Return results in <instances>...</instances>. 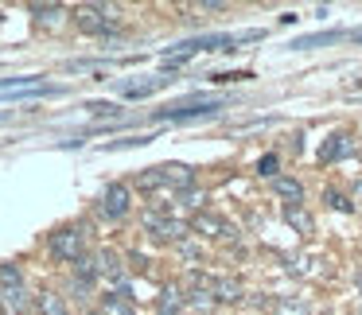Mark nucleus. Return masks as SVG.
<instances>
[{
	"instance_id": "f257e3e1",
	"label": "nucleus",
	"mask_w": 362,
	"mask_h": 315,
	"mask_svg": "<svg viewBox=\"0 0 362 315\" xmlns=\"http://www.w3.org/2000/svg\"><path fill=\"white\" fill-rule=\"evenodd\" d=\"M222 105H226L222 97H214V102H206V97H183V102H172L164 109H156L152 121H175V125H183V121H203V117H218Z\"/></svg>"
},
{
	"instance_id": "f03ea898",
	"label": "nucleus",
	"mask_w": 362,
	"mask_h": 315,
	"mask_svg": "<svg viewBox=\"0 0 362 315\" xmlns=\"http://www.w3.org/2000/svg\"><path fill=\"white\" fill-rule=\"evenodd\" d=\"M195 183V172L187 164H160V167H148V172L136 175V187L141 191H160V187H172L175 195L187 191Z\"/></svg>"
},
{
	"instance_id": "7ed1b4c3",
	"label": "nucleus",
	"mask_w": 362,
	"mask_h": 315,
	"mask_svg": "<svg viewBox=\"0 0 362 315\" xmlns=\"http://www.w3.org/2000/svg\"><path fill=\"white\" fill-rule=\"evenodd\" d=\"M74 24L86 35H110L121 24V12L113 4H78L74 8Z\"/></svg>"
},
{
	"instance_id": "20e7f679",
	"label": "nucleus",
	"mask_w": 362,
	"mask_h": 315,
	"mask_svg": "<svg viewBox=\"0 0 362 315\" xmlns=\"http://www.w3.org/2000/svg\"><path fill=\"white\" fill-rule=\"evenodd\" d=\"M47 249L55 261L63 265H74L78 257H86V230L82 226H59L55 234L47 237Z\"/></svg>"
},
{
	"instance_id": "39448f33",
	"label": "nucleus",
	"mask_w": 362,
	"mask_h": 315,
	"mask_svg": "<svg viewBox=\"0 0 362 315\" xmlns=\"http://www.w3.org/2000/svg\"><path fill=\"white\" fill-rule=\"evenodd\" d=\"M98 210H102L110 222L129 218V210H133V191H129V183H110V187L102 191V203H98Z\"/></svg>"
},
{
	"instance_id": "423d86ee",
	"label": "nucleus",
	"mask_w": 362,
	"mask_h": 315,
	"mask_svg": "<svg viewBox=\"0 0 362 315\" xmlns=\"http://www.w3.org/2000/svg\"><path fill=\"white\" fill-rule=\"evenodd\" d=\"M144 230H148L156 242H183L191 234V222H180V218H168L160 210H148L144 214Z\"/></svg>"
},
{
	"instance_id": "0eeeda50",
	"label": "nucleus",
	"mask_w": 362,
	"mask_h": 315,
	"mask_svg": "<svg viewBox=\"0 0 362 315\" xmlns=\"http://www.w3.org/2000/svg\"><path fill=\"white\" fill-rule=\"evenodd\" d=\"M269 191H273L276 198H284V206L304 203V183H300L296 175H276V179H269Z\"/></svg>"
},
{
	"instance_id": "6e6552de",
	"label": "nucleus",
	"mask_w": 362,
	"mask_h": 315,
	"mask_svg": "<svg viewBox=\"0 0 362 315\" xmlns=\"http://www.w3.org/2000/svg\"><path fill=\"white\" fill-rule=\"evenodd\" d=\"M191 230H195V234H203V237H234V226H230L226 218H218V214H211V210L195 214Z\"/></svg>"
},
{
	"instance_id": "1a4fd4ad",
	"label": "nucleus",
	"mask_w": 362,
	"mask_h": 315,
	"mask_svg": "<svg viewBox=\"0 0 362 315\" xmlns=\"http://www.w3.org/2000/svg\"><path fill=\"white\" fill-rule=\"evenodd\" d=\"M346 156H354V141L346 133H331L320 148V160L323 164H335V160H346Z\"/></svg>"
},
{
	"instance_id": "9d476101",
	"label": "nucleus",
	"mask_w": 362,
	"mask_h": 315,
	"mask_svg": "<svg viewBox=\"0 0 362 315\" xmlns=\"http://www.w3.org/2000/svg\"><path fill=\"white\" fill-rule=\"evenodd\" d=\"M35 307V299L28 296V288H8L0 292V311L4 315H28Z\"/></svg>"
},
{
	"instance_id": "9b49d317",
	"label": "nucleus",
	"mask_w": 362,
	"mask_h": 315,
	"mask_svg": "<svg viewBox=\"0 0 362 315\" xmlns=\"http://www.w3.org/2000/svg\"><path fill=\"white\" fill-rule=\"evenodd\" d=\"M211 292H214V299H218V304H238V299H245V288H242V280H238V276H214Z\"/></svg>"
},
{
	"instance_id": "f8f14e48",
	"label": "nucleus",
	"mask_w": 362,
	"mask_h": 315,
	"mask_svg": "<svg viewBox=\"0 0 362 315\" xmlns=\"http://www.w3.org/2000/svg\"><path fill=\"white\" fill-rule=\"evenodd\" d=\"M168 74H156V78H144V82H117V94H125V97H148V94H156V90H164L168 86Z\"/></svg>"
},
{
	"instance_id": "ddd939ff",
	"label": "nucleus",
	"mask_w": 362,
	"mask_h": 315,
	"mask_svg": "<svg viewBox=\"0 0 362 315\" xmlns=\"http://www.w3.org/2000/svg\"><path fill=\"white\" fill-rule=\"evenodd\" d=\"M32 16H35V24L40 28H63V20H66V8L63 4H32Z\"/></svg>"
},
{
	"instance_id": "4468645a",
	"label": "nucleus",
	"mask_w": 362,
	"mask_h": 315,
	"mask_svg": "<svg viewBox=\"0 0 362 315\" xmlns=\"http://www.w3.org/2000/svg\"><path fill=\"white\" fill-rule=\"evenodd\" d=\"M35 311L40 315H71V307H66V296H59V292H40L35 296Z\"/></svg>"
},
{
	"instance_id": "2eb2a0df",
	"label": "nucleus",
	"mask_w": 362,
	"mask_h": 315,
	"mask_svg": "<svg viewBox=\"0 0 362 315\" xmlns=\"http://www.w3.org/2000/svg\"><path fill=\"white\" fill-rule=\"evenodd\" d=\"M183 304H187V296H183L180 288H164V292L156 296V311H160V315H180Z\"/></svg>"
},
{
	"instance_id": "dca6fc26",
	"label": "nucleus",
	"mask_w": 362,
	"mask_h": 315,
	"mask_svg": "<svg viewBox=\"0 0 362 315\" xmlns=\"http://www.w3.org/2000/svg\"><path fill=\"white\" fill-rule=\"evenodd\" d=\"M102 315H136L133 299L121 296V292H105L102 296Z\"/></svg>"
},
{
	"instance_id": "f3484780",
	"label": "nucleus",
	"mask_w": 362,
	"mask_h": 315,
	"mask_svg": "<svg viewBox=\"0 0 362 315\" xmlns=\"http://www.w3.org/2000/svg\"><path fill=\"white\" fill-rule=\"evenodd\" d=\"M284 222H288L296 234H312L315 230V222H312V214L304 210V206H284Z\"/></svg>"
},
{
	"instance_id": "a211bd4d",
	"label": "nucleus",
	"mask_w": 362,
	"mask_h": 315,
	"mask_svg": "<svg viewBox=\"0 0 362 315\" xmlns=\"http://www.w3.org/2000/svg\"><path fill=\"white\" fill-rule=\"evenodd\" d=\"M351 32H320V35H300L292 47L296 51H308V47H323V43H339V40H346Z\"/></svg>"
},
{
	"instance_id": "6ab92c4d",
	"label": "nucleus",
	"mask_w": 362,
	"mask_h": 315,
	"mask_svg": "<svg viewBox=\"0 0 362 315\" xmlns=\"http://www.w3.org/2000/svg\"><path fill=\"white\" fill-rule=\"evenodd\" d=\"M74 280H82V284H98V257H78L74 261Z\"/></svg>"
},
{
	"instance_id": "aec40b11",
	"label": "nucleus",
	"mask_w": 362,
	"mask_h": 315,
	"mask_svg": "<svg viewBox=\"0 0 362 315\" xmlns=\"http://www.w3.org/2000/svg\"><path fill=\"white\" fill-rule=\"evenodd\" d=\"M8 288H24V273H20V265L4 261L0 265V292H8Z\"/></svg>"
},
{
	"instance_id": "412c9836",
	"label": "nucleus",
	"mask_w": 362,
	"mask_h": 315,
	"mask_svg": "<svg viewBox=\"0 0 362 315\" xmlns=\"http://www.w3.org/2000/svg\"><path fill=\"white\" fill-rule=\"evenodd\" d=\"M187 304L195 307V311H211V307L218 304V299H214V292H211V288H191V292H187Z\"/></svg>"
},
{
	"instance_id": "4be33fe9",
	"label": "nucleus",
	"mask_w": 362,
	"mask_h": 315,
	"mask_svg": "<svg viewBox=\"0 0 362 315\" xmlns=\"http://www.w3.org/2000/svg\"><path fill=\"white\" fill-rule=\"evenodd\" d=\"M86 109L94 117H121V105L117 102H86Z\"/></svg>"
},
{
	"instance_id": "5701e85b",
	"label": "nucleus",
	"mask_w": 362,
	"mask_h": 315,
	"mask_svg": "<svg viewBox=\"0 0 362 315\" xmlns=\"http://www.w3.org/2000/svg\"><path fill=\"white\" fill-rule=\"evenodd\" d=\"M136 144H148V136H125V141H110L105 152H121V148H136Z\"/></svg>"
},
{
	"instance_id": "b1692460",
	"label": "nucleus",
	"mask_w": 362,
	"mask_h": 315,
	"mask_svg": "<svg viewBox=\"0 0 362 315\" xmlns=\"http://www.w3.org/2000/svg\"><path fill=\"white\" fill-rule=\"evenodd\" d=\"M276 167H281V160H276V156H261L257 160V172L265 175V179H276Z\"/></svg>"
},
{
	"instance_id": "393cba45",
	"label": "nucleus",
	"mask_w": 362,
	"mask_h": 315,
	"mask_svg": "<svg viewBox=\"0 0 362 315\" xmlns=\"http://www.w3.org/2000/svg\"><path fill=\"white\" fill-rule=\"evenodd\" d=\"M323 203H327V206H335V210H351V203H346V195H339V191H327V195H323Z\"/></svg>"
},
{
	"instance_id": "a878e982",
	"label": "nucleus",
	"mask_w": 362,
	"mask_h": 315,
	"mask_svg": "<svg viewBox=\"0 0 362 315\" xmlns=\"http://www.w3.org/2000/svg\"><path fill=\"white\" fill-rule=\"evenodd\" d=\"M66 292H71V296H78V299H86L90 292H94V284H82V280H74V276H71V284H66Z\"/></svg>"
},
{
	"instance_id": "bb28decb",
	"label": "nucleus",
	"mask_w": 362,
	"mask_h": 315,
	"mask_svg": "<svg viewBox=\"0 0 362 315\" xmlns=\"http://www.w3.org/2000/svg\"><path fill=\"white\" fill-rule=\"evenodd\" d=\"M180 198L187 206H203V191H195V187H187V191H180Z\"/></svg>"
},
{
	"instance_id": "cd10ccee",
	"label": "nucleus",
	"mask_w": 362,
	"mask_h": 315,
	"mask_svg": "<svg viewBox=\"0 0 362 315\" xmlns=\"http://www.w3.org/2000/svg\"><path fill=\"white\" fill-rule=\"evenodd\" d=\"M12 117V113H0V125H4V121H8Z\"/></svg>"
},
{
	"instance_id": "c85d7f7f",
	"label": "nucleus",
	"mask_w": 362,
	"mask_h": 315,
	"mask_svg": "<svg viewBox=\"0 0 362 315\" xmlns=\"http://www.w3.org/2000/svg\"><path fill=\"white\" fill-rule=\"evenodd\" d=\"M86 315H98V311H86Z\"/></svg>"
},
{
	"instance_id": "c756f323",
	"label": "nucleus",
	"mask_w": 362,
	"mask_h": 315,
	"mask_svg": "<svg viewBox=\"0 0 362 315\" xmlns=\"http://www.w3.org/2000/svg\"><path fill=\"white\" fill-rule=\"evenodd\" d=\"M0 24H4V16H0Z\"/></svg>"
}]
</instances>
